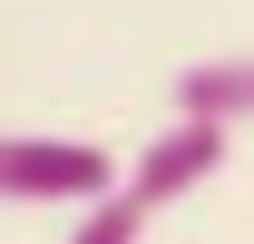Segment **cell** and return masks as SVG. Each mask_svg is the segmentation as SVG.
I'll return each mask as SVG.
<instances>
[{"label":"cell","mask_w":254,"mask_h":244,"mask_svg":"<svg viewBox=\"0 0 254 244\" xmlns=\"http://www.w3.org/2000/svg\"><path fill=\"white\" fill-rule=\"evenodd\" d=\"M118 185V156L88 137H0V205H88Z\"/></svg>","instance_id":"6da1fadb"},{"label":"cell","mask_w":254,"mask_h":244,"mask_svg":"<svg viewBox=\"0 0 254 244\" xmlns=\"http://www.w3.org/2000/svg\"><path fill=\"white\" fill-rule=\"evenodd\" d=\"M176 118H205V127H254V49L176 68Z\"/></svg>","instance_id":"3957f363"},{"label":"cell","mask_w":254,"mask_h":244,"mask_svg":"<svg viewBox=\"0 0 254 244\" xmlns=\"http://www.w3.org/2000/svg\"><path fill=\"white\" fill-rule=\"evenodd\" d=\"M68 244H147V205H137L127 185H108V195H88V215L68 225Z\"/></svg>","instance_id":"277c9868"},{"label":"cell","mask_w":254,"mask_h":244,"mask_svg":"<svg viewBox=\"0 0 254 244\" xmlns=\"http://www.w3.org/2000/svg\"><path fill=\"white\" fill-rule=\"evenodd\" d=\"M225 156H235V127H205V118H176V127H157L147 147L127 156V195L157 215V205H186L195 185L215 176Z\"/></svg>","instance_id":"7a4b0ae2"}]
</instances>
